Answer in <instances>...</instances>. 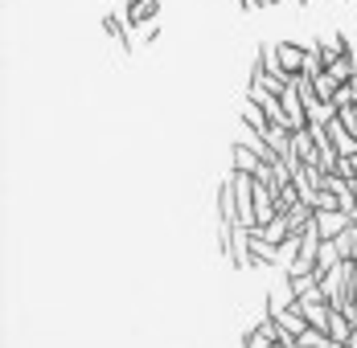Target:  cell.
I'll return each mask as SVG.
<instances>
[{
	"instance_id": "6da1fadb",
	"label": "cell",
	"mask_w": 357,
	"mask_h": 348,
	"mask_svg": "<svg viewBox=\"0 0 357 348\" xmlns=\"http://www.w3.org/2000/svg\"><path fill=\"white\" fill-rule=\"evenodd\" d=\"M321 287H324V299H328L333 308H345V303L354 299V287H357L354 258H341V262H337V267L321 278Z\"/></svg>"
},
{
	"instance_id": "7a4b0ae2",
	"label": "cell",
	"mask_w": 357,
	"mask_h": 348,
	"mask_svg": "<svg viewBox=\"0 0 357 348\" xmlns=\"http://www.w3.org/2000/svg\"><path fill=\"white\" fill-rule=\"evenodd\" d=\"M349 226H354V213L349 209H317V234H321L324 242L328 238H341Z\"/></svg>"
},
{
	"instance_id": "3957f363",
	"label": "cell",
	"mask_w": 357,
	"mask_h": 348,
	"mask_svg": "<svg viewBox=\"0 0 357 348\" xmlns=\"http://www.w3.org/2000/svg\"><path fill=\"white\" fill-rule=\"evenodd\" d=\"M230 267H238V271H250V267H255L247 226H234V230H230Z\"/></svg>"
},
{
	"instance_id": "277c9868",
	"label": "cell",
	"mask_w": 357,
	"mask_h": 348,
	"mask_svg": "<svg viewBox=\"0 0 357 348\" xmlns=\"http://www.w3.org/2000/svg\"><path fill=\"white\" fill-rule=\"evenodd\" d=\"M218 226H238V197H234V180L230 176L218 189Z\"/></svg>"
},
{
	"instance_id": "5b68a950",
	"label": "cell",
	"mask_w": 357,
	"mask_h": 348,
	"mask_svg": "<svg viewBox=\"0 0 357 348\" xmlns=\"http://www.w3.org/2000/svg\"><path fill=\"white\" fill-rule=\"evenodd\" d=\"M156 17H160V0H128V8H123V21L132 29H140L148 21H156Z\"/></svg>"
},
{
	"instance_id": "8992f818",
	"label": "cell",
	"mask_w": 357,
	"mask_h": 348,
	"mask_svg": "<svg viewBox=\"0 0 357 348\" xmlns=\"http://www.w3.org/2000/svg\"><path fill=\"white\" fill-rule=\"evenodd\" d=\"M259 168H263V156H259L250 143H234V148H230V173H250L255 176Z\"/></svg>"
},
{
	"instance_id": "52a82bcc",
	"label": "cell",
	"mask_w": 357,
	"mask_h": 348,
	"mask_svg": "<svg viewBox=\"0 0 357 348\" xmlns=\"http://www.w3.org/2000/svg\"><path fill=\"white\" fill-rule=\"evenodd\" d=\"M275 49H280V62L284 70L296 78L300 70H304V58H308V45H291V41H275Z\"/></svg>"
},
{
	"instance_id": "ba28073f",
	"label": "cell",
	"mask_w": 357,
	"mask_h": 348,
	"mask_svg": "<svg viewBox=\"0 0 357 348\" xmlns=\"http://www.w3.org/2000/svg\"><path fill=\"white\" fill-rule=\"evenodd\" d=\"M103 33L115 37V41H119V45H123V49L132 54V33H136V29H132V25L123 21V13H119V17H115V13H111V17H103Z\"/></svg>"
},
{
	"instance_id": "9c48e42d",
	"label": "cell",
	"mask_w": 357,
	"mask_h": 348,
	"mask_svg": "<svg viewBox=\"0 0 357 348\" xmlns=\"http://www.w3.org/2000/svg\"><path fill=\"white\" fill-rule=\"evenodd\" d=\"M259 238H267V242H275V246H284L287 238H291V226H287V213H275L263 230H255Z\"/></svg>"
},
{
	"instance_id": "30bf717a",
	"label": "cell",
	"mask_w": 357,
	"mask_h": 348,
	"mask_svg": "<svg viewBox=\"0 0 357 348\" xmlns=\"http://www.w3.org/2000/svg\"><path fill=\"white\" fill-rule=\"evenodd\" d=\"M349 332H354V319L341 312V308H333V315H328V336L345 345V340H349Z\"/></svg>"
},
{
	"instance_id": "8fae6325",
	"label": "cell",
	"mask_w": 357,
	"mask_h": 348,
	"mask_svg": "<svg viewBox=\"0 0 357 348\" xmlns=\"http://www.w3.org/2000/svg\"><path fill=\"white\" fill-rule=\"evenodd\" d=\"M337 262H341V250H337V242H333V238H328V242H321V254H317V271H321V275H328Z\"/></svg>"
},
{
	"instance_id": "7c38bea8",
	"label": "cell",
	"mask_w": 357,
	"mask_h": 348,
	"mask_svg": "<svg viewBox=\"0 0 357 348\" xmlns=\"http://www.w3.org/2000/svg\"><path fill=\"white\" fill-rule=\"evenodd\" d=\"M243 348H275V340H271V336H267V332H263V328L255 324L247 336H243Z\"/></svg>"
},
{
	"instance_id": "4fadbf2b",
	"label": "cell",
	"mask_w": 357,
	"mask_h": 348,
	"mask_svg": "<svg viewBox=\"0 0 357 348\" xmlns=\"http://www.w3.org/2000/svg\"><path fill=\"white\" fill-rule=\"evenodd\" d=\"M333 242H337V250H341V258H354L357 254V230L349 226V230H345L341 238H333Z\"/></svg>"
},
{
	"instance_id": "5bb4252c",
	"label": "cell",
	"mask_w": 357,
	"mask_h": 348,
	"mask_svg": "<svg viewBox=\"0 0 357 348\" xmlns=\"http://www.w3.org/2000/svg\"><path fill=\"white\" fill-rule=\"evenodd\" d=\"M156 33H160V25H156V21H148V25H140V29H136V37H140V41H152Z\"/></svg>"
},
{
	"instance_id": "9a60e30c",
	"label": "cell",
	"mask_w": 357,
	"mask_h": 348,
	"mask_svg": "<svg viewBox=\"0 0 357 348\" xmlns=\"http://www.w3.org/2000/svg\"><path fill=\"white\" fill-rule=\"evenodd\" d=\"M275 348H304V345H300V340H291V345H275Z\"/></svg>"
},
{
	"instance_id": "2e32d148",
	"label": "cell",
	"mask_w": 357,
	"mask_h": 348,
	"mask_svg": "<svg viewBox=\"0 0 357 348\" xmlns=\"http://www.w3.org/2000/svg\"><path fill=\"white\" fill-rule=\"evenodd\" d=\"M354 267H357V254H354Z\"/></svg>"
},
{
	"instance_id": "e0dca14e",
	"label": "cell",
	"mask_w": 357,
	"mask_h": 348,
	"mask_svg": "<svg viewBox=\"0 0 357 348\" xmlns=\"http://www.w3.org/2000/svg\"><path fill=\"white\" fill-rule=\"evenodd\" d=\"M354 221H357V209H354Z\"/></svg>"
}]
</instances>
